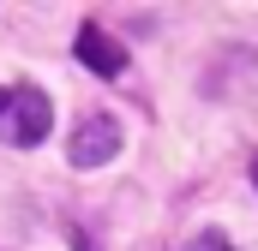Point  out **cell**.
<instances>
[{
    "label": "cell",
    "mask_w": 258,
    "mask_h": 251,
    "mask_svg": "<svg viewBox=\"0 0 258 251\" xmlns=\"http://www.w3.org/2000/svg\"><path fill=\"white\" fill-rule=\"evenodd\" d=\"M252 180H258V162H252Z\"/></svg>",
    "instance_id": "obj_5"
},
{
    "label": "cell",
    "mask_w": 258,
    "mask_h": 251,
    "mask_svg": "<svg viewBox=\"0 0 258 251\" xmlns=\"http://www.w3.org/2000/svg\"><path fill=\"white\" fill-rule=\"evenodd\" d=\"M54 126V102L36 84H0V138L12 150H36Z\"/></svg>",
    "instance_id": "obj_1"
},
{
    "label": "cell",
    "mask_w": 258,
    "mask_h": 251,
    "mask_svg": "<svg viewBox=\"0 0 258 251\" xmlns=\"http://www.w3.org/2000/svg\"><path fill=\"white\" fill-rule=\"evenodd\" d=\"M186 251H234V245H228L222 233H198V239H192V245H186Z\"/></svg>",
    "instance_id": "obj_4"
},
{
    "label": "cell",
    "mask_w": 258,
    "mask_h": 251,
    "mask_svg": "<svg viewBox=\"0 0 258 251\" xmlns=\"http://www.w3.org/2000/svg\"><path fill=\"white\" fill-rule=\"evenodd\" d=\"M114 150H120V126L108 120V114H90L72 132V144H66L72 168H102V162H114Z\"/></svg>",
    "instance_id": "obj_2"
},
{
    "label": "cell",
    "mask_w": 258,
    "mask_h": 251,
    "mask_svg": "<svg viewBox=\"0 0 258 251\" xmlns=\"http://www.w3.org/2000/svg\"><path fill=\"white\" fill-rule=\"evenodd\" d=\"M78 60L90 66L96 78H120V72H126V48H120L102 24H84V30H78Z\"/></svg>",
    "instance_id": "obj_3"
}]
</instances>
